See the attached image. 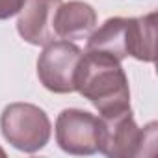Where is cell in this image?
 <instances>
[{
  "label": "cell",
  "instance_id": "obj_1",
  "mask_svg": "<svg viewBox=\"0 0 158 158\" xmlns=\"http://www.w3.org/2000/svg\"><path fill=\"white\" fill-rule=\"evenodd\" d=\"M74 91L88 99L99 114H112L130 106L128 78L112 56L86 50L76 69Z\"/></svg>",
  "mask_w": 158,
  "mask_h": 158
},
{
  "label": "cell",
  "instance_id": "obj_2",
  "mask_svg": "<svg viewBox=\"0 0 158 158\" xmlns=\"http://www.w3.org/2000/svg\"><path fill=\"white\" fill-rule=\"evenodd\" d=\"M156 123L139 128L132 110L123 108L99 115V151L110 158H132L145 154V145L156 143Z\"/></svg>",
  "mask_w": 158,
  "mask_h": 158
},
{
  "label": "cell",
  "instance_id": "obj_3",
  "mask_svg": "<svg viewBox=\"0 0 158 158\" xmlns=\"http://www.w3.org/2000/svg\"><path fill=\"white\" fill-rule=\"evenodd\" d=\"M4 139L23 152L41 151L52 134V125L43 108L30 102L8 104L0 115Z\"/></svg>",
  "mask_w": 158,
  "mask_h": 158
},
{
  "label": "cell",
  "instance_id": "obj_4",
  "mask_svg": "<svg viewBox=\"0 0 158 158\" xmlns=\"http://www.w3.org/2000/svg\"><path fill=\"white\" fill-rule=\"evenodd\" d=\"M82 50L73 41H52L45 45L37 60V78L52 93H73L76 69L82 60Z\"/></svg>",
  "mask_w": 158,
  "mask_h": 158
},
{
  "label": "cell",
  "instance_id": "obj_5",
  "mask_svg": "<svg viewBox=\"0 0 158 158\" xmlns=\"http://www.w3.org/2000/svg\"><path fill=\"white\" fill-rule=\"evenodd\" d=\"M56 143L69 154H95L99 151V117L86 110L65 108L56 119Z\"/></svg>",
  "mask_w": 158,
  "mask_h": 158
},
{
  "label": "cell",
  "instance_id": "obj_6",
  "mask_svg": "<svg viewBox=\"0 0 158 158\" xmlns=\"http://www.w3.org/2000/svg\"><path fill=\"white\" fill-rule=\"evenodd\" d=\"M61 0H24L19 10L17 32L19 35L35 47H45L56 39L54 17Z\"/></svg>",
  "mask_w": 158,
  "mask_h": 158
},
{
  "label": "cell",
  "instance_id": "obj_7",
  "mask_svg": "<svg viewBox=\"0 0 158 158\" xmlns=\"http://www.w3.org/2000/svg\"><path fill=\"white\" fill-rule=\"evenodd\" d=\"M134 45V17H112L104 21L88 37L86 50L101 52L123 61L132 54Z\"/></svg>",
  "mask_w": 158,
  "mask_h": 158
},
{
  "label": "cell",
  "instance_id": "obj_8",
  "mask_svg": "<svg viewBox=\"0 0 158 158\" xmlns=\"http://www.w3.org/2000/svg\"><path fill=\"white\" fill-rule=\"evenodd\" d=\"M97 26V13L95 10L82 0H71L61 2L54 17V32L56 37L65 41H78L88 39Z\"/></svg>",
  "mask_w": 158,
  "mask_h": 158
},
{
  "label": "cell",
  "instance_id": "obj_9",
  "mask_svg": "<svg viewBox=\"0 0 158 158\" xmlns=\"http://www.w3.org/2000/svg\"><path fill=\"white\" fill-rule=\"evenodd\" d=\"M156 11L134 17V45H132V58L139 61L152 63L156 58Z\"/></svg>",
  "mask_w": 158,
  "mask_h": 158
},
{
  "label": "cell",
  "instance_id": "obj_10",
  "mask_svg": "<svg viewBox=\"0 0 158 158\" xmlns=\"http://www.w3.org/2000/svg\"><path fill=\"white\" fill-rule=\"evenodd\" d=\"M24 0H0V21H6L19 13Z\"/></svg>",
  "mask_w": 158,
  "mask_h": 158
},
{
  "label": "cell",
  "instance_id": "obj_11",
  "mask_svg": "<svg viewBox=\"0 0 158 158\" xmlns=\"http://www.w3.org/2000/svg\"><path fill=\"white\" fill-rule=\"evenodd\" d=\"M0 156H6V151H4L2 147H0Z\"/></svg>",
  "mask_w": 158,
  "mask_h": 158
}]
</instances>
